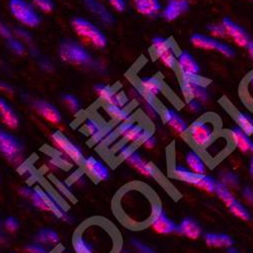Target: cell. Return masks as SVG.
<instances>
[{
  "label": "cell",
  "mask_w": 253,
  "mask_h": 253,
  "mask_svg": "<svg viewBox=\"0 0 253 253\" xmlns=\"http://www.w3.org/2000/svg\"><path fill=\"white\" fill-rule=\"evenodd\" d=\"M231 147V141L226 134H218L213 141L208 144L204 150V154L211 161H217L223 157Z\"/></svg>",
  "instance_id": "cell-15"
},
{
  "label": "cell",
  "mask_w": 253,
  "mask_h": 253,
  "mask_svg": "<svg viewBox=\"0 0 253 253\" xmlns=\"http://www.w3.org/2000/svg\"><path fill=\"white\" fill-rule=\"evenodd\" d=\"M32 4L38 11L50 13L55 8V2L53 0H32Z\"/></svg>",
  "instance_id": "cell-41"
},
{
  "label": "cell",
  "mask_w": 253,
  "mask_h": 253,
  "mask_svg": "<svg viewBox=\"0 0 253 253\" xmlns=\"http://www.w3.org/2000/svg\"><path fill=\"white\" fill-rule=\"evenodd\" d=\"M243 196L245 198V200L253 206V189L250 187H245L243 189Z\"/></svg>",
  "instance_id": "cell-55"
},
{
  "label": "cell",
  "mask_w": 253,
  "mask_h": 253,
  "mask_svg": "<svg viewBox=\"0 0 253 253\" xmlns=\"http://www.w3.org/2000/svg\"><path fill=\"white\" fill-rule=\"evenodd\" d=\"M4 226L5 228L10 231V232H14L19 228V222L16 218L14 217H8L6 218V220L4 221Z\"/></svg>",
  "instance_id": "cell-51"
},
{
  "label": "cell",
  "mask_w": 253,
  "mask_h": 253,
  "mask_svg": "<svg viewBox=\"0 0 253 253\" xmlns=\"http://www.w3.org/2000/svg\"><path fill=\"white\" fill-rule=\"evenodd\" d=\"M149 226H151V228L159 234L174 233L177 228V225L171 219L168 218L159 202L154 207Z\"/></svg>",
  "instance_id": "cell-13"
},
{
  "label": "cell",
  "mask_w": 253,
  "mask_h": 253,
  "mask_svg": "<svg viewBox=\"0 0 253 253\" xmlns=\"http://www.w3.org/2000/svg\"><path fill=\"white\" fill-rule=\"evenodd\" d=\"M176 66L181 74H199L201 71L198 61L187 51H182L177 55Z\"/></svg>",
  "instance_id": "cell-25"
},
{
  "label": "cell",
  "mask_w": 253,
  "mask_h": 253,
  "mask_svg": "<svg viewBox=\"0 0 253 253\" xmlns=\"http://www.w3.org/2000/svg\"><path fill=\"white\" fill-rule=\"evenodd\" d=\"M30 54H31V56H33L34 58H40V57H41L39 50H38L37 48H35V47H33V48L30 49Z\"/></svg>",
  "instance_id": "cell-58"
},
{
  "label": "cell",
  "mask_w": 253,
  "mask_h": 253,
  "mask_svg": "<svg viewBox=\"0 0 253 253\" xmlns=\"http://www.w3.org/2000/svg\"><path fill=\"white\" fill-rule=\"evenodd\" d=\"M0 90L4 92V93H6V94H13L14 93V89L10 85V84L5 82L4 80H1V79H0Z\"/></svg>",
  "instance_id": "cell-54"
},
{
  "label": "cell",
  "mask_w": 253,
  "mask_h": 253,
  "mask_svg": "<svg viewBox=\"0 0 253 253\" xmlns=\"http://www.w3.org/2000/svg\"><path fill=\"white\" fill-rule=\"evenodd\" d=\"M25 250L28 253H49L48 249L44 245H41V243L28 244L25 247Z\"/></svg>",
  "instance_id": "cell-49"
},
{
  "label": "cell",
  "mask_w": 253,
  "mask_h": 253,
  "mask_svg": "<svg viewBox=\"0 0 253 253\" xmlns=\"http://www.w3.org/2000/svg\"><path fill=\"white\" fill-rule=\"evenodd\" d=\"M186 134L194 146L204 149L219 134V123L214 117H202L188 126Z\"/></svg>",
  "instance_id": "cell-3"
},
{
  "label": "cell",
  "mask_w": 253,
  "mask_h": 253,
  "mask_svg": "<svg viewBox=\"0 0 253 253\" xmlns=\"http://www.w3.org/2000/svg\"><path fill=\"white\" fill-rule=\"evenodd\" d=\"M84 5L104 25L111 26L115 23L114 14L99 0H83Z\"/></svg>",
  "instance_id": "cell-22"
},
{
  "label": "cell",
  "mask_w": 253,
  "mask_h": 253,
  "mask_svg": "<svg viewBox=\"0 0 253 253\" xmlns=\"http://www.w3.org/2000/svg\"><path fill=\"white\" fill-rule=\"evenodd\" d=\"M0 36H1L2 38H4L5 40H8V39L13 37V32L5 24L0 23Z\"/></svg>",
  "instance_id": "cell-53"
},
{
  "label": "cell",
  "mask_w": 253,
  "mask_h": 253,
  "mask_svg": "<svg viewBox=\"0 0 253 253\" xmlns=\"http://www.w3.org/2000/svg\"><path fill=\"white\" fill-rule=\"evenodd\" d=\"M38 62H39L40 68L43 70L44 72L51 73V72L54 71V69H55L54 64H53V62L49 58H47V57H40V58H38Z\"/></svg>",
  "instance_id": "cell-46"
},
{
  "label": "cell",
  "mask_w": 253,
  "mask_h": 253,
  "mask_svg": "<svg viewBox=\"0 0 253 253\" xmlns=\"http://www.w3.org/2000/svg\"><path fill=\"white\" fill-rule=\"evenodd\" d=\"M227 253H241V252L234 247H229L227 250Z\"/></svg>",
  "instance_id": "cell-59"
},
{
  "label": "cell",
  "mask_w": 253,
  "mask_h": 253,
  "mask_svg": "<svg viewBox=\"0 0 253 253\" xmlns=\"http://www.w3.org/2000/svg\"><path fill=\"white\" fill-rule=\"evenodd\" d=\"M207 30H208L209 34L211 35V37H213V38H215L217 40L227 38V34H226V31H225V28L223 27L222 24L209 25Z\"/></svg>",
  "instance_id": "cell-43"
},
{
  "label": "cell",
  "mask_w": 253,
  "mask_h": 253,
  "mask_svg": "<svg viewBox=\"0 0 253 253\" xmlns=\"http://www.w3.org/2000/svg\"><path fill=\"white\" fill-rule=\"evenodd\" d=\"M102 111L107 114L108 118L115 122L122 123L132 120V113L128 108H121L118 107V105L104 103L102 107Z\"/></svg>",
  "instance_id": "cell-31"
},
{
  "label": "cell",
  "mask_w": 253,
  "mask_h": 253,
  "mask_svg": "<svg viewBox=\"0 0 253 253\" xmlns=\"http://www.w3.org/2000/svg\"><path fill=\"white\" fill-rule=\"evenodd\" d=\"M6 44H7V47L8 49L14 53L15 55H18V56H22L26 53L27 51V48L25 46V44L23 43L22 41H19L18 39H15V38H10L8 40H6Z\"/></svg>",
  "instance_id": "cell-40"
},
{
  "label": "cell",
  "mask_w": 253,
  "mask_h": 253,
  "mask_svg": "<svg viewBox=\"0 0 253 253\" xmlns=\"http://www.w3.org/2000/svg\"><path fill=\"white\" fill-rule=\"evenodd\" d=\"M228 209L230 210V212L233 214L235 217H237V218H239L243 221H250L251 220V215L249 213V211L246 209L245 206H243L237 200H235L231 205H229Z\"/></svg>",
  "instance_id": "cell-37"
},
{
  "label": "cell",
  "mask_w": 253,
  "mask_h": 253,
  "mask_svg": "<svg viewBox=\"0 0 253 253\" xmlns=\"http://www.w3.org/2000/svg\"><path fill=\"white\" fill-rule=\"evenodd\" d=\"M82 166L84 168V170H85L94 180L104 181L108 180L110 177V170L108 166L99 159H96L95 157L89 156L84 158Z\"/></svg>",
  "instance_id": "cell-19"
},
{
  "label": "cell",
  "mask_w": 253,
  "mask_h": 253,
  "mask_svg": "<svg viewBox=\"0 0 253 253\" xmlns=\"http://www.w3.org/2000/svg\"><path fill=\"white\" fill-rule=\"evenodd\" d=\"M8 7L17 22L28 28H36L42 22V16L28 0H9Z\"/></svg>",
  "instance_id": "cell-7"
},
{
  "label": "cell",
  "mask_w": 253,
  "mask_h": 253,
  "mask_svg": "<svg viewBox=\"0 0 253 253\" xmlns=\"http://www.w3.org/2000/svg\"><path fill=\"white\" fill-rule=\"evenodd\" d=\"M13 35L16 36V38L22 41L23 43H28V44H31L33 42V36L32 34L25 28L23 27H18L16 29H14L13 31Z\"/></svg>",
  "instance_id": "cell-45"
},
{
  "label": "cell",
  "mask_w": 253,
  "mask_h": 253,
  "mask_svg": "<svg viewBox=\"0 0 253 253\" xmlns=\"http://www.w3.org/2000/svg\"><path fill=\"white\" fill-rule=\"evenodd\" d=\"M112 8H114L118 12H124L126 8V0H108Z\"/></svg>",
  "instance_id": "cell-50"
},
{
  "label": "cell",
  "mask_w": 253,
  "mask_h": 253,
  "mask_svg": "<svg viewBox=\"0 0 253 253\" xmlns=\"http://www.w3.org/2000/svg\"><path fill=\"white\" fill-rule=\"evenodd\" d=\"M72 28L74 32L82 39L86 40L87 42L97 48L103 49L108 45V39L103 34V32L95 26L90 20L84 17H74L71 22Z\"/></svg>",
  "instance_id": "cell-6"
},
{
  "label": "cell",
  "mask_w": 253,
  "mask_h": 253,
  "mask_svg": "<svg viewBox=\"0 0 253 253\" xmlns=\"http://www.w3.org/2000/svg\"><path fill=\"white\" fill-rule=\"evenodd\" d=\"M125 161L144 176L151 178L158 177V171L156 167L151 162L145 160L136 149L126 157Z\"/></svg>",
  "instance_id": "cell-17"
},
{
  "label": "cell",
  "mask_w": 253,
  "mask_h": 253,
  "mask_svg": "<svg viewBox=\"0 0 253 253\" xmlns=\"http://www.w3.org/2000/svg\"><path fill=\"white\" fill-rule=\"evenodd\" d=\"M62 102L65 105L66 109L72 114H78L81 110V105L79 99L70 93H66L62 95Z\"/></svg>",
  "instance_id": "cell-38"
},
{
  "label": "cell",
  "mask_w": 253,
  "mask_h": 253,
  "mask_svg": "<svg viewBox=\"0 0 253 253\" xmlns=\"http://www.w3.org/2000/svg\"><path fill=\"white\" fill-rule=\"evenodd\" d=\"M0 154L14 166L25 161V146L16 136L0 128Z\"/></svg>",
  "instance_id": "cell-5"
},
{
  "label": "cell",
  "mask_w": 253,
  "mask_h": 253,
  "mask_svg": "<svg viewBox=\"0 0 253 253\" xmlns=\"http://www.w3.org/2000/svg\"><path fill=\"white\" fill-rule=\"evenodd\" d=\"M139 86L142 90L153 98L160 96L163 92L161 80L157 76H144L140 79Z\"/></svg>",
  "instance_id": "cell-28"
},
{
  "label": "cell",
  "mask_w": 253,
  "mask_h": 253,
  "mask_svg": "<svg viewBox=\"0 0 253 253\" xmlns=\"http://www.w3.org/2000/svg\"><path fill=\"white\" fill-rule=\"evenodd\" d=\"M161 118L163 122L169 126V128L178 135H184L187 132L188 125L184 119L175 110L171 108H166L161 113Z\"/></svg>",
  "instance_id": "cell-21"
},
{
  "label": "cell",
  "mask_w": 253,
  "mask_h": 253,
  "mask_svg": "<svg viewBox=\"0 0 253 253\" xmlns=\"http://www.w3.org/2000/svg\"><path fill=\"white\" fill-rule=\"evenodd\" d=\"M35 189L36 192L40 195V197L43 199L50 212H52L57 218L63 220L64 222H68V223L70 222L71 218L67 213V211L64 210V208L62 207V205L58 202V200L53 195H51L49 192L44 191L43 188H41L39 186L35 187Z\"/></svg>",
  "instance_id": "cell-20"
},
{
  "label": "cell",
  "mask_w": 253,
  "mask_h": 253,
  "mask_svg": "<svg viewBox=\"0 0 253 253\" xmlns=\"http://www.w3.org/2000/svg\"><path fill=\"white\" fill-rule=\"evenodd\" d=\"M187 107L189 112H192L193 114H201L204 110V103L197 99H188Z\"/></svg>",
  "instance_id": "cell-48"
},
{
  "label": "cell",
  "mask_w": 253,
  "mask_h": 253,
  "mask_svg": "<svg viewBox=\"0 0 253 253\" xmlns=\"http://www.w3.org/2000/svg\"><path fill=\"white\" fill-rule=\"evenodd\" d=\"M58 55L63 62L70 65L93 67L95 64V61L87 49L72 39H66L61 42L58 47Z\"/></svg>",
  "instance_id": "cell-4"
},
{
  "label": "cell",
  "mask_w": 253,
  "mask_h": 253,
  "mask_svg": "<svg viewBox=\"0 0 253 253\" xmlns=\"http://www.w3.org/2000/svg\"><path fill=\"white\" fill-rule=\"evenodd\" d=\"M72 245L75 253H118L120 249L115 228L97 218L87 220L77 228Z\"/></svg>",
  "instance_id": "cell-2"
},
{
  "label": "cell",
  "mask_w": 253,
  "mask_h": 253,
  "mask_svg": "<svg viewBox=\"0 0 253 253\" xmlns=\"http://www.w3.org/2000/svg\"><path fill=\"white\" fill-rule=\"evenodd\" d=\"M172 174L175 178L184 181L186 183L193 184L199 188L202 187V184L205 180L206 174H198L189 170L188 168H185L181 165H175L172 168Z\"/></svg>",
  "instance_id": "cell-26"
},
{
  "label": "cell",
  "mask_w": 253,
  "mask_h": 253,
  "mask_svg": "<svg viewBox=\"0 0 253 253\" xmlns=\"http://www.w3.org/2000/svg\"><path fill=\"white\" fill-rule=\"evenodd\" d=\"M135 9L142 15L154 17L161 12L160 0H133Z\"/></svg>",
  "instance_id": "cell-29"
},
{
  "label": "cell",
  "mask_w": 253,
  "mask_h": 253,
  "mask_svg": "<svg viewBox=\"0 0 253 253\" xmlns=\"http://www.w3.org/2000/svg\"><path fill=\"white\" fill-rule=\"evenodd\" d=\"M215 193L227 207L236 200L234 195L232 194V192L230 191V188L228 186H226L225 184H223L221 181H217Z\"/></svg>",
  "instance_id": "cell-36"
},
{
  "label": "cell",
  "mask_w": 253,
  "mask_h": 253,
  "mask_svg": "<svg viewBox=\"0 0 253 253\" xmlns=\"http://www.w3.org/2000/svg\"><path fill=\"white\" fill-rule=\"evenodd\" d=\"M141 144L147 149H153L157 144V140H156L155 136L153 135V133H151L150 135H148L143 140V142Z\"/></svg>",
  "instance_id": "cell-52"
},
{
  "label": "cell",
  "mask_w": 253,
  "mask_h": 253,
  "mask_svg": "<svg viewBox=\"0 0 253 253\" xmlns=\"http://www.w3.org/2000/svg\"><path fill=\"white\" fill-rule=\"evenodd\" d=\"M185 162L188 169L198 174H205L207 171V164L202 155L196 150L188 151L185 155Z\"/></svg>",
  "instance_id": "cell-32"
},
{
  "label": "cell",
  "mask_w": 253,
  "mask_h": 253,
  "mask_svg": "<svg viewBox=\"0 0 253 253\" xmlns=\"http://www.w3.org/2000/svg\"><path fill=\"white\" fill-rule=\"evenodd\" d=\"M130 94L141 104L144 113L151 121L155 122L161 118V111L157 107L155 99L145 93L139 85H132L130 88Z\"/></svg>",
  "instance_id": "cell-12"
},
{
  "label": "cell",
  "mask_w": 253,
  "mask_h": 253,
  "mask_svg": "<svg viewBox=\"0 0 253 253\" xmlns=\"http://www.w3.org/2000/svg\"><path fill=\"white\" fill-rule=\"evenodd\" d=\"M180 87L187 99H197L205 103L210 98L207 83L199 74H181Z\"/></svg>",
  "instance_id": "cell-8"
},
{
  "label": "cell",
  "mask_w": 253,
  "mask_h": 253,
  "mask_svg": "<svg viewBox=\"0 0 253 253\" xmlns=\"http://www.w3.org/2000/svg\"><path fill=\"white\" fill-rule=\"evenodd\" d=\"M244 95L248 103L253 108V72L250 73L244 83Z\"/></svg>",
  "instance_id": "cell-44"
},
{
  "label": "cell",
  "mask_w": 253,
  "mask_h": 253,
  "mask_svg": "<svg viewBox=\"0 0 253 253\" xmlns=\"http://www.w3.org/2000/svg\"><path fill=\"white\" fill-rule=\"evenodd\" d=\"M235 120L237 123L238 128L244 132L247 136L253 135V118L243 112H239L235 116Z\"/></svg>",
  "instance_id": "cell-35"
},
{
  "label": "cell",
  "mask_w": 253,
  "mask_h": 253,
  "mask_svg": "<svg viewBox=\"0 0 253 253\" xmlns=\"http://www.w3.org/2000/svg\"><path fill=\"white\" fill-rule=\"evenodd\" d=\"M94 92L103 101V103L118 105L121 108H128L129 98L123 93H119L114 87L108 84L98 83L94 85Z\"/></svg>",
  "instance_id": "cell-14"
},
{
  "label": "cell",
  "mask_w": 253,
  "mask_h": 253,
  "mask_svg": "<svg viewBox=\"0 0 253 253\" xmlns=\"http://www.w3.org/2000/svg\"><path fill=\"white\" fill-rule=\"evenodd\" d=\"M135 150V145L130 144L128 142H120L116 145V150H115V157L118 159L125 160L126 157L128 156L130 153H132Z\"/></svg>",
  "instance_id": "cell-39"
},
{
  "label": "cell",
  "mask_w": 253,
  "mask_h": 253,
  "mask_svg": "<svg viewBox=\"0 0 253 253\" xmlns=\"http://www.w3.org/2000/svg\"><path fill=\"white\" fill-rule=\"evenodd\" d=\"M133 247L139 252V253H157L155 250H153L152 248H150L149 246H147L146 244H144L143 242H141L140 240L137 239H133L131 241Z\"/></svg>",
  "instance_id": "cell-47"
},
{
  "label": "cell",
  "mask_w": 253,
  "mask_h": 253,
  "mask_svg": "<svg viewBox=\"0 0 253 253\" xmlns=\"http://www.w3.org/2000/svg\"><path fill=\"white\" fill-rule=\"evenodd\" d=\"M231 144H233L238 150L241 152H248L250 151V147L252 141L250 140L249 136H247L244 132H242L238 126L232 128L228 134Z\"/></svg>",
  "instance_id": "cell-30"
},
{
  "label": "cell",
  "mask_w": 253,
  "mask_h": 253,
  "mask_svg": "<svg viewBox=\"0 0 253 253\" xmlns=\"http://www.w3.org/2000/svg\"><path fill=\"white\" fill-rule=\"evenodd\" d=\"M188 9V0H167V3L162 10V17L167 22H173Z\"/></svg>",
  "instance_id": "cell-23"
},
{
  "label": "cell",
  "mask_w": 253,
  "mask_h": 253,
  "mask_svg": "<svg viewBox=\"0 0 253 253\" xmlns=\"http://www.w3.org/2000/svg\"><path fill=\"white\" fill-rule=\"evenodd\" d=\"M250 151H251V153H252V155H253V142L251 143ZM249 172H250V175L253 177V156H252V158H251V160H250V163H249Z\"/></svg>",
  "instance_id": "cell-56"
},
{
  "label": "cell",
  "mask_w": 253,
  "mask_h": 253,
  "mask_svg": "<svg viewBox=\"0 0 253 253\" xmlns=\"http://www.w3.org/2000/svg\"><path fill=\"white\" fill-rule=\"evenodd\" d=\"M32 107L39 116L52 125H58L62 122L63 117L60 110L47 100L36 99L32 101Z\"/></svg>",
  "instance_id": "cell-16"
},
{
  "label": "cell",
  "mask_w": 253,
  "mask_h": 253,
  "mask_svg": "<svg viewBox=\"0 0 253 253\" xmlns=\"http://www.w3.org/2000/svg\"><path fill=\"white\" fill-rule=\"evenodd\" d=\"M246 48H247V52H248V54H249V56H250V58L253 62V41L249 42V44L247 45Z\"/></svg>",
  "instance_id": "cell-57"
},
{
  "label": "cell",
  "mask_w": 253,
  "mask_h": 253,
  "mask_svg": "<svg viewBox=\"0 0 253 253\" xmlns=\"http://www.w3.org/2000/svg\"><path fill=\"white\" fill-rule=\"evenodd\" d=\"M176 232L188 239L197 240L202 236L203 229L196 220L185 218L179 223V225H177Z\"/></svg>",
  "instance_id": "cell-27"
},
{
  "label": "cell",
  "mask_w": 253,
  "mask_h": 253,
  "mask_svg": "<svg viewBox=\"0 0 253 253\" xmlns=\"http://www.w3.org/2000/svg\"><path fill=\"white\" fill-rule=\"evenodd\" d=\"M220 177H221L220 181L228 187H236L239 184L238 176L231 171L223 172Z\"/></svg>",
  "instance_id": "cell-42"
},
{
  "label": "cell",
  "mask_w": 253,
  "mask_h": 253,
  "mask_svg": "<svg viewBox=\"0 0 253 253\" xmlns=\"http://www.w3.org/2000/svg\"><path fill=\"white\" fill-rule=\"evenodd\" d=\"M36 239L41 244H48V245H56L60 241V236L56 231L48 228L41 229L38 231L36 235Z\"/></svg>",
  "instance_id": "cell-34"
},
{
  "label": "cell",
  "mask_w": 253,
  "mask_h": 253,
  "mask_svg": "<svg viewBox=\"0 0 253 253\" xmlns=\"http://www.w3.org/2000/svg\"><path fill=\"white\" fill-rule=\"evenodd\" d=\"M152 48L156 58L168 68H175L177 63V52L169 39L155 37L152 40Z\"/></svg>",
  "instance_id": "cell-10"
},
{
  "label": "cell",
  "mask_w": 253,
  "mask_h": 253,
  "mask_svg": "<svg viewBox=\"0 0 253 253\" xmlns=\"http://www.w3.org/2000/svg\"><path fill=\"white\" fill-rule=\"evenodd\" d=\"M51 140L55 148L68 160L80 165L84 160V155L79 146L72 142L61 131H55L51 135Z\"/></svg>",
  "instance_id": "cell-9"
},
{
  "label": "cell",
  "mask_w": 253,
  "mask_h": 253,
  "mask_svg": "<svg viewBox=\"0 0 253 253\" xmlns=\"http://www.w3.org/2000/svg\"><path fill=\"white\" fill-rule=\"evenodd\" d=\"M221 24L225 28L227 37L233 41L238 47H247L251 40L248 33L242 27H240L228 17H225Z\"/></svg>",
  "instance_id": "cell-18"
},
{
  "label": "cell",
  "mask_w": 253,
  "mask_h": 253,
  "mask_svg": "<svg viewBox=\"0 0 253 253\" xmlns=\"http://www.w3.org/2000/svg\"><path fill=\"white\" fill-rule=\"evenodd\" d=\"M0 120L8 129L14 130L20 124L17 113L13 110L11 104L3 97H0Z\"/></svg>",
  "instance_id": "cell-24"
},
{
  "label": "cell",
  "mask_w": 253,
  "mask_h": 253,
  "mask_svg": "<svg viewBox=\"0 0 253 253\" xmlns=\"http://www.w3.org/2000/svg\"><path fill=\"white\" fill-rule=\"evenodd\" d=\"M158 202L149 189L129 185L120 192L117 199L118 216L126 226L141 228L149 225L153 210Z\"/></svg>",
  "instance_id": "cell-1"
},
{
  "label": "cell",
  "mask_w": 253,
  "mask_h": 253,
  "mask_svg": "<svg viewBox=\"0 0 253 253\" xmlns=\"http://www.w3.org/2000/svg\"><path fill=\"white\" fill-rule=\"evenodd\" d=\"M191 43L193 44V46L195 48H198L201 50H206V51L214 50L228 58H231L235 55L234 49L232 48L229 44L223 43V42H221L213 37H211V36L195 34L191 37Z\"/></svg>",
  "instance_id": "cell-11"
},
{
  "label": "cell",
  "mask_w": 253,
  "mask_h": 253,
  "mask_svg": "<svg viewBox=\"0 0 253 253\" xmlns=\"http://www.w3.org/2000/svg\"><path fill=\"white\" fill-rule=\"evenodd\" d=\"M205 242L209 247L212 248H229L234 243L233 238L223 233H207L205 235Z\"/></svg>",
  "instance_id": "cell-33"
}]
</instances>
